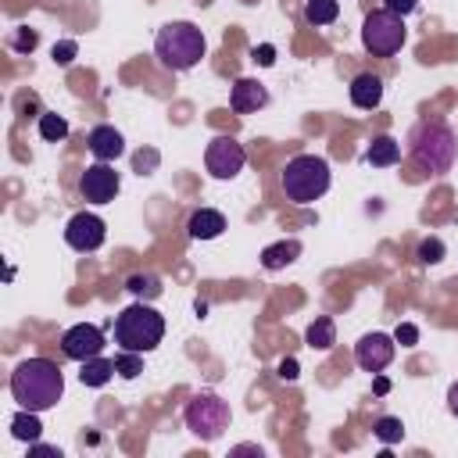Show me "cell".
I'll return each mask as SVG.
<instances>
[{
  "label": "cell",
  "mask_w": 458,
  "mask_h": 458,
  "mask_svg": "<svg viewBox=\"0 0 458 458\" xmlns=\"http://www.w3.org/2000/svg\"><path fill=\"white\" fill-rule=\"evenodd\" d=\"M11 394L29 411H47L64 394V376L50 358H25L11 372Z\"/></svg>",
  "instance_id": "1"
},
{
  "label": "cell",
  "mask_w": 458,
  "mask_h": 458,
  "mask_svg": "<svg viewBox=\"0 0 458 458\" xmlns=\"http://www.w3.org/2000/svg\"><path fill=\"white\" fill-rule=\"evenodd\" d=\"M154 54H157V61L165 68L186 72L204 57V32L193 21H168V25L157 29Z\"/></svg>",
  "instance_id": "2"
},
{
  "label": "cell",
  "mask_w": 458,
  "mask_h": 458,
  "mask_svg": "<svg viewBox=\"0 0 458 458\" xmlns=\"http://www.w3.org/2000/svg\"><path fill=\"white\" fill-rule=\"evenodd\" d=\"M283 190L293 204H311L329 190V161L318 154H297L283 168Z\"/></svg>",
  "instance_id": "3"
},
{
  "label": "cell",
  "mask_w": 458,
  "mask_h": 458,
  "mask_svg": "<svg viewBox=\"0 0 458 458\" xmlns=\"http://www.w3.org/2000/svg\"><path fill=\"white\" fill-rule=\"evenodd\" d=\"M165 336V318L150 304H132L114 318V340L122 351H154Z\"/></svg>",
  "instance_id": "4"
},
{
  "label": "cell",
  "mask_w": 458,
  "mask_h": 458,
  "mask_svg": "<svg viewBox=\"0 0 458 458\" xmlns=\"http://www.w3.org/2000/svg\"><path fill=\"white\" fill-rule=\"evenodd\" d=\"M361 43H365V50L376 54V57L397 54L401 43H404V18L394 14V11H386V7L365 14V21H361Z\"/></svg>",
  "instance_id": "5"
},
{
  "label": "cell",
  "mask_w": 458,
  "mask_h": 458,
  "mask_svg": "<svg viewBox=\"0 0 458 458\" xmlns=\"http://www.w3.org/2000/svg\"><path fill=\"white\" fill-rule=\"evenodd\" d=\"M454 147H458L454 143V132L447 125H440V122H429V125L419 129L411 154H415V161L426 172H447L451 161H454Z\"/></svg>",
  "instance_id": "6"
},
{
  "label": "cell",
  "mask_w": 458,
  "mask_h": 458,
  "mask_svg": "<svg viewBox=\"0 0 458 458\" xmlns=\"http://www.w3.org/2000/svg\"><path fill=\"white\" fill-rule=\"evenodd\" d=\"M186 426L200 437V440H215L225 426H229V404L218 394H197L186 404Z\"/></svg>",
  "instance_id": "7"
},
{
  "label": "cell",
  "mask_w": 458,
  "mask_h": 458,
  "mask_svg": "<svg viewBox=\"0 0 458 458\" xmlns=\"http://www.w3.org/2000/svg\"><path fill=\"white\" fill-rule=\"evenodd\" d=\"M104 236H107V225H104V218L93 215V211H79V215H72L68 225H64V240H68V247L79 250V254L97 250V247L104 243Z\"/></svg>",
  "instance_id": "8"
},
{
  "label": "cell",
  "mask_w": 458,
  "mask_h": 458,
  "mask_svg": "<svg viewBox=\"0 0 458 458\" xmlns=\"http://www.w3.org/2000/svg\"><path fill=\"white\" fill-rule=\"evenodd\" d=\"M243 161H247V154H243V147H240L233 136H215V140L208 143L204 165H208V172H211L215 179H233V175L243 168Z\"/></svg>",
  "instance_id": "9"
},
{
  "label": "cell",
  "mask_w": 458,
  "mask_h": 458,
  "mask_svg": "<svg viewBox=\"0 0 458 458\" xmlns=\"http://www.w3.org/2000/svg\"><path fill=\"white\" fill-rule=\"evenodd\" d=\"M61 351L75 361H86V358H97L104 351V329L93 326V322H79L72 329H64L61 336Z\"/></svg>",
  "instance_id": "10"
},
{
  "label": "cell",
  "mask_w": 458,
  "mask_h": 458,
  "mask_svg": "<svg viewBox=\"0 0 458 458\" xmlns=\"http://www.w3.org/2000/svg\"><path fill=\"white\" fill-rule=\"evenodd\" d=\"M79 190H82V197H86L89 204H107V200H114V193H118V172H114L107 161H97V165H89V168L82 172Z\"/></svg>",
  "instance_id": "11"
},
{
  "label": "cell",
  "mask_w": 458,
  "mask_h": 458,
  "mask_svg": "<svg viewBox=\"0 0 458 458\" xmlns=\"http://www.w3.org/2000/svg\"><path fill=\"white\" fill-rule=\"evenodd\" d=\"M394 336H386V333H369V336H361L358 344H354V361L365 369V372H383L390 361H394Z\"/></svg>",
  "instance_id": "12"
},
{
  "label": "cell",
  "mask_w": 458,
  "mask_h": 458,
  "mask_svg": "<svg viewBox=\"0 0 458 458\" xmlns=\"http://www.w3.org/2000/svg\"><path fill=\"white\" fill-rule=\"evenodd\" d=\"M229 104H233V111H240V114L258 111V107H265V104H268V89H265L258 79H236Z\"/></svg>",
  "instance_id": "13"
},
{
  "label": "cell",
  "mask_w": 458,
  "mask_h": 458,
  "mask_svg": "<svg viewBox=\"0 0 458 458\" xmlns=\"http://www.w3.org/2000/svg\"><path fill=\"white\" fill-rule=\"evenodd\" d=\"M86 143H89V150H93L97 161H114L125 150V140H122V132L114 125H97Z\"/></svg>",
  "instance_id": "14"
},
{
  "label": "cell",
  "mask_w": 458,
  "mask_h": 458,
  "mask_svg": "<svg viewBox=\"0 0 458 458\" xmlns=\"http://www.w3.org/2000/svg\"><path fill=\"white\" fill-rule=\"evenodd\" d=\"M379 100H383V79L372 75V72L354 75V82H351V104L361 107V111H372Z\"/></svg>",
  "instance_id": "15"
},
{
  "label": "cell",
  "mask_w": 458,
  "mask_h": 458,
  "mask_svg": "<svg viewBox=\"0 0 458 458\" xmlns=\"http://www.w3.org/2000/svg\"><path fill=\"white\" fill-rule=\"evenodd\" d=\"M190 236L193 240H215V236H222V229H225V215L222 211H215V208H200V211H193L190 215Z\"/></svg>",
  "instance_id": "16"
},
{
  "label": "cell",
  "mask_w": 458,
  "mask_h": 458,
  "mask_svg": "<svg viewBox=\"0 0 458 458\" xmlns=\"http://www.w3.org/2000/svg\"><path fill=\"white\" fill-rule=\"evenodd\" d=\"M365 161H369L372 168L397 165V161H401V143H397L394 136H376V140L369 143V150H365Z\"/></svg>",
  "instance_id": "17"
},
{
  "label": "cell",
  "mask_w": 458,
  "mask_h": 458,
  "mask_svg": "<svg viewBox=\"0 0 458 458\" xmlns=\"http://www.w3.org/2000/svg\"><path fill=\"white\" fill-rule=\"evenodd\" d=\"M114 372H118V369H114V361L97 354V358H86V361H82V372H79V379H82L86 386H104V383H107Z\"/></svg>",
  "instance_id": "18"
},
{
  "label": "cell",
  "mask_w": 458,
  "mask_h": 458,
  "mask_svg": "<svg viewBox=\"0 0 458 458\" xmlns=\"http://www.w3.org/2000/svg\"><path fill=\"white\" fill-rule=\"evenodd\" d=\"M297 254H301V243H297V240H279V243H272V247L261 250V265H265V268H283V265H290Z\"/></svg>",
  "instance_id": "19"
},
{
  "label": "cell",
  "mask_w": 458,
  "mask_h": 458,
  "mask_svg": "<svg viewBox=\"0 0 458 458\" xmlns=\"http://www.w3.org/2000/svg\"><path fill=\"white\" fill-rule=\"evenodd\" d=\"M11 433H14L18 440H25V444H36V440H39V433H43V426H39L36 411L21 408V411H18L14 419H11Z\"/></svg>",
  "instance_id": "20"
},
{
  "label": "cell",
  "mask_w": 458,
  "mask_h": 458,
  "mask_svg": "<svg viewBox=\"0 0 458 458\" xmlns=\"http://www.w3.org/2000/svg\"><path fill=\"white\" fill-rule=\"evenodd\" d=\"M336 14H340V4L336 0H308L304 4V18L311 25H329V21H336Z\"/></svg>",
  "instance_id": "21"
},
{
  "label": "cell",
  "mask_w": 458,
  "mask_h": 458,
  "mask_svg": "<svg viewBox=\"0 0 458 458\" xmlns=\"http://www.w3.org/2000/svg\"><path fill=\"white\" fill-rule=\"evenodd\" d=\"M308 344L311 347H318V351H326V347H333L336 344V329H333V318H315L311 326H308Z\"/></svg>",
  "instance_id": "22"
},
{
  "label": "cell",
  "mask_w": 458,
  "mask_h": 458,
  "mask_svg": "<svg viewBox=\"0 0 458 458\" xmlns=\"http://www.w3.org/2000/svg\"><path fill=\"white\" fill-rule=\"evenodd\" d=\"M39 136H43L47 143H57V140L68 136V122H64L61 114H54V111H43V114H39Z\"/></svg>",
  "instance_id": "23"
},
{
  "label": "cell",
  "mask_w": 458,
  "mask_h": 458,
  "mask_svg": "<svg viewBox=\"0 0 458 458\" xmlns=\"http://www.w3.org/2000/svg\"><path fill=\"white\" fill-rule=\"evenodd\" d=\"M125 290H132L136 297H157V293H161V279H157V276H150V272H147V276H143V272H136V276H129V279H125Z\"/></svg>",
  "instance_id": "24"
},
{
  "label": "cell",
  "mask_w": 458,
  "mask_h": 458,
  "mask_svg": "<svg viewBox=\"0 0 458 458\" xmlns=\"http://www.w3.org/2000/svg\"><path fill=\"white\" fill-rule=\"evenodd\" d=\"M372 433H376L383 444H397V440L404 437V426H401V419H394V415H383V419L372 426Z\"/></svg>",
  "instance_id": "25"
},
{
  "label": "cell",
  "mask_w": 458,
  "mask_h": 458,
  "mask_svg": "<svg viewBox=\"0 0 458 458\" xmlns=\"http://www.w3.org/2000/svg\"><path fill=\"white\" fill-rule=\"evenodd\" d=\"M114 369H118L122 379H136V376L143 372V358H140V351H125L122 358H114Z\"/></svg>",
  "instance_id": "26"
},
{
  "label": "cell",
  "mask_w": 458,
  "mask_h": 458,
  "mask_svg": "<svg viewBox=\"0 0 458 458\" xmlns=\"http://www.w3.org/2000/svg\"><path fill=\"white\" fill-rule=\"evenodd\" d=\"M444 258V243L437 240V236H429V240H422L419 243V261H426V265H437Z\"/></svg>",
  "instance_id": "27"
},
{
  "label": "cell",
  "mask_w": 458,
  "mask_h": 458,
  "mask_svg": "<svg viewBox=\"0 0 458 458\" xmlns=\"http://www.w3.org/2000/svg\"><path fill=\"white\" fill-rule=\"evenodd\" d=\"M75 54H79L75 39H61V43H54V61H57V64H72Z\"/></svg>",
  "instance_id": "28"
},
{
  "label": "cell",
  "mask_w": 458,
  "mask_h": 458,
  "mask_svg": "<svg viewBox=\"0 0 458 458\" xmlns=\"http://www.w3.org/2000/svg\"><path fill=\"white\" fill-rule=\"evenodd\" d=\"M394 340H397L401 347H415V344H419V329H415L411 322H401L397 333H394Z\"/></svg>",
  "instance_id": "29"
},
{
  "label": "cell",
  "mask_w": 458,
  "mask_h": 458,
  "mask_svg": "<svg viewBox=\"0 0 458 458\" xmlns=\"http://www.w3.org/2000/svg\"><path fill=\"white\" fill-rule=\"evenodd\" d=\"M11 47H14V50H32V47H36V32H32V29H18L14 39H11Z\"/></svg>",
  "instance_id": "30"
},
{
  "label": "cell",
  "mask_w": 458,
  "mask_h": 458,
  "mask_svg": "<svg viewBox=\"0 0 458 458\" xmlns=\"http://www.w3.org/2000/svg\"><path fill=\"white\" fill-rule=\"evenodd\" d=\"M250 57H254L258 64H265V68H268V64L276 61V47H272V43H261V47H254V54H250Z\"/></svg>",
  "instance_id": "31"
},
{
  "label": "cell",
  "mask_w": 458,
  "mask_h": 458,
  "mask_svg": "<svg viewBox=\"0 0 458 458\" xmlns=\"http://www.w3.org/2000/svg\"><path fill=\"white\" fill-rule=\"evenodd\" d=\"M383 4H386V11H394V14H401V18L419 7V0H383Z\"/></svg>",
  "instance_id": "32"
},
{
  "label": "cell",
  "mask_w": 458,
  "mask_h": 458,
  "mask_svg": "<svg viewBox=\"0 0 458 458\" xmlns=\"http://www.w3.org/2000/svg\"><path fill=\"white\" fill-rule=\"evenodd\" d=\"M279 376H283V379H297V358L279 361Z\"/></svg>",
  "instance_id": "33"
},
{
  "label": "cell",
  "mask_w": 458,
  "mask_h": 458,
  "mask_svg": "<svg viewBox=\"0 0 458 458\" xmlns=\"http://www.w3.org/2000/svg\"><path fill=\"white\" fill-rule=\"evenodd\" d=\"M447 408H451V411L458 415V383H454V386L447 390Z\"/></svg>",
  "instance_id": "34"
},
{
  "label": "cell",
  "mask_w": 458,
  "mask_h": 458,
  "mask_svg": "<svg viewBox=\"0 0 458 458\" xmlns=\"http://www.w3.org/2000/svg\"><path fill=\"white\" fill-rule=\"evenodd\" d=\"M154 161H157L154 154H147V157H143V154H136V168H140V175H143V168H147V165H154Z\"/></svg>",
  "instance_id": "35"
},
{
  "label": "cell",
  "mask_w": 458,
  "mask_h": 458,
  "mask_svg": "<svg viewBox=\"0 0 458 458\" xmlns=\"http://www.w3.org/2000/svg\"><path fill=\"white\" fill-rule=\"evenodd\" d=\"M32 454H61V451H57V447H43V444L36 440V444H32Z\"/></svg>",
  "instance_id": "36"
},
{
  "label": "cell",
  "mask_w": 458,
  "mask_h": 458,
  "mask_svg": "<svg viewBox=\"0 0 458 458\" xmlns=\"http://www.w3.org/2000/svg\"><path fill=\"white\" fill-rule=\"evenodd\" d=\"M386 390H390V383L379 376V379H376V394H386Z\"/></svg>",
  "instance_id": "37"
}]
</instances>
